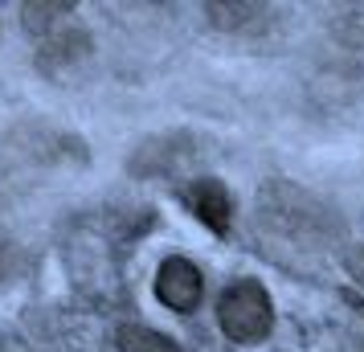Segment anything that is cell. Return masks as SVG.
I'll use <instances>...</instances> for the list:
<instances>
[{"mask_svg":"<svg viewBox=\"0 0 364 352\" xmlns=\"http://www.w3.org/2000/svg\"><path fill=\"white\" fill-rule=\"evenodd\" d=\"M254 225H262L282 246L311 254H328L344 238V225L336 218V209L323 205L319 197H311L307 188L291 185V181H266L262 185Z\"/></svg>","mask_w":364,"mask_h":352,"instance_id":"cell-1","label":"cell"},{"mask_svg":"<svg viewBox=\"0 0 364 352\" xmlns=\"http://www.w3.org/2000/svg\"><path fill=\"white\" fill-rule=\"evenodd\" d=\"M217 324L233 344H258L274 328V303L258 279H237L217 299Z\"/></svg>","mask_w":364,"mask_h":352,"instance_id":"cell-2","label":"cell"},{"mask_svg":"<svg viewBox=\"0 0 364 352\" xmlns=\"http://www.w3.org/2000/svg\"><path fill=\"white\" fill-rule=\"evenodd\" d=\"M200 295H205V279H200V270L188 258L172 254V258L160 262V270H156V299L164 303L168 311L188 316V311L200 307Z\"/></svg>","mask_w":364,"mask_h":352,"instance_id":"cell-3","label":"cell"},{"mask_svg":"<svg viewBox=\"0 0 364 352\" xmlns=\"http://www.w3.org/2000/svg\"><path fill=\"white\" fill-rule=\"evenodd\" d=\"M181 201L193 209V218L213 230V234H230V221H233V197L230 188L213 181V176H197L193 185L181 188Z\"/></svg>","mask_w":364,"mask_h":352,"instance_id":"cell-4","label":"cell"},{"mask_svg":"<svg viewBox=\"0 0 364 352\" xmlns=\"http://www.w3.org/2000/svg\"><path fill=\"white\" fill-rule=\"evenodd\" d=\"M184 160H193V139L188 135H164V139H144L135 156L127 160V172L132 176H168L176 172Z\"/></svg>","mask_w":364,"mask_h":352,"instance_id":"cell-5","label":"cell"},{"mask_svg":"<svg viewBox=\"0 0 364 352\" xmlns=\"http://www.w3.org/2000/svg\"><path fill=\"white\" fill-rule=\"evenodd\" d=\"M205 13H209V21H213V29L237 33V29H250L266 9H262V4H250V0H225V4H221V0H209V4H205Z\"/></svg>","mask_w":364,"mask_h":352,"instance_id":"cell-6","label":"cell"},{"mask_svg":"<svg viewBox=\"0 0 364 352\" xmlns=\"http://www.w3.org/2000/svg\"><path fill=\"white\" fill-rule=\"evenodd\" d=\"M119 352H181V344L172 336L156 332V328H144V324H123L115 332Z\"/></svg>","mask_w":364,"mask_h":352,"instance_id":"cell-7","label":"cell"},{"mask_svg":"<svg viewBox=\"0 0 364 352\" xmlns=\"http://www.w3.org/2000/svg\"><path fill=\"white\" fill-rule=\"evenodd\" d=\"M344 262H348V274L356 279V287H364V246H352Z\"/></svg>","mask_w":364,"mask_h":352,"instance_id":"cell-8","label":"cell"},{"mask_svg":"<svg viewBox=\"0 0 364 352\" xmlns=\"http://www.w3.org/2000/svg\"><path fill=\"white\" fill-rule=\"evenodd\" d=\"M356 311H360V316H364V307H356Z\"/></svg>","mask_w":364,"mask_h":352,"instance_id":"cell-9","label":"cell"}]
</instances>
